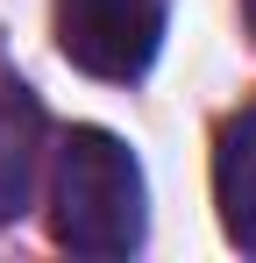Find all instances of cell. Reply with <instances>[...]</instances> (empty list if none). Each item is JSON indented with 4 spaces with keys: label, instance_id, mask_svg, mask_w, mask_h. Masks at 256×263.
Instances as JSON below:
<instances>
[{
    "label": "cell",
    "instance_id": "obj_4",
    "mask_svg": "<svg viewBox=\"0 0 256 263\" xmlns=\"http://www.w3.org/2000/svg\"><path fill=\"white\" fill-rule=\"evenodd\" d=\"M213 206H221L228 242L256 256V107L221 128V149H213Z\"/></svg>",
    "mask_w": 256,
    "mask_h": 263
},
{
    "label": "cell",
    "instance_id": "obj_2",
    "mask_svg": "<svg viewBox=\"0 0 256 263\" xmlns=\"http://www.w3.org/2000/svg\"><path fill=\"white\" fill-rule=\"evenodd\" d=\"M164 36L157 0H57V50L93 79H135Z\"/></svg>",
    "mask_w": 256,
    "mask_h": 263
},
{
    "label": "cell",
    "instance_id": "obj_3",
    "mask_svg": "<svg viewBox=\"0 0 256 263\" xmlns=\"http://www.w3.org/2000/svg\"><path fill=\"white\" fill-rule=\"evenodd\" d=\"M43 171V107L22 79H0V220H14Z\"/></svg>",
    "mask_w": 256,
    "mask_h": 263
},
{
    "label": "cell",
    "instance_id": "obj_5",
    "mask_svg": "<svg viewBox=\"0 0 256 263\" xmlns=\"http://www.w3.org/2000/svg\"><path fill=\"white\" fill-rule=\"evenodd\" d=\"M242 14H249V36H256V0H242Z\"/></svg>",
    "mask_w": 256,
    "mask_h": 263
},
{
    "label": "cell",
    "instance_id": "obj_1",
    "mask_svg": "<svg viewBox=\"0 0 256 263\" xmlns=\"http://www.w3.org/2000/svg\"><path fill=\"white\" fill-rule=\"evenodd\" d=\"M142 164L107 128H71L50 178V235L71 256H128L142 242Z\"/></svg>",
    "mask_w": 256,
    "mask_h": 263
}]
</instances>
